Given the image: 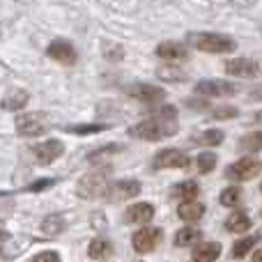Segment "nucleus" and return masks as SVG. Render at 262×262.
<instances>
[{
  "instance_id": "f257e3e1",
  "label": "nucleus",
  "mask_w": 262,
  "mask_h": 262,
  "mask_svg": "<svg viewBox=\"0 0 262 262\" xmlns=\"http://www.w3.org/2000/svg\"><path fill=\"white\" fill-rule=\"evenodd\" d=\"M129 134L136 136V138H145V140L168 138V136L177 134V111L172 106H161L147 120L134 124L129 129Z\"/></svg>"
},
{
  "instance_id": "f03ea898",
  "label": "nucleus",
  "mask_w": 262,
  "mask_h": 262,
  "mask_svg": "<svg viewBox=\"0 0 262 262\" xmlns=\"http://www.w3.org/2000/svg\"><path fill=\"white\" fill-rule=\"evenodd\" d=\"M189 44H193L198 51L205 53H230L235 51V39L226 35H219V32H193L189 35Z\"/></svg>"
},
{
  "instance_id": "7ed1b4c3",
  "label": "nucleus",
  "mask_w": 262,
  "mask_h": 262,
  "mask_svg": "<svg viewBox=\"0 0 262 262\" xmlns=\"http://www.w3.org/2000/svg\"><path fill=\"white\" fill-rule=\"evenodd\" d=\"M108 170H95L90 175H85L81 182H78L76 191L81 198H97V195L106 193V184H108Z\"/></svg>"
},
{
  "instance_id": "20e7f679",
  "label": "nucleus",
  "mask_w": 262,
  "mask_h": 262,
  "mask_svg": "<svg viewBox=\"0 0 262 262\" xmlns=\"http://www.w3.org/2000/svg\"><path fill=\"white\" fill-rule=\"evenodd\" d=\"M260 170H262L260 159L246 157V159H239V161L232 163L226 170V177L228 180H235V182H246V180H253L255 175H260Z\"/></svg>"
},
{
  "instance_id": "39448f33",
  "label": "nucleus",
  "mask_w": 262,
  "mask_h": 262,
  "mask_svg": "<svg viewBox=\"0 0 262 262\" xmlns=\"http://www.w3.org/2000/svg\"><path fill=\"white\" fill-rule=\"evenodd\" d=\"M16 131L21 136H41L49 129V115L46 113H26L16 118Z\"/></svg>"
},
{
  "instance_id": "423d86ee",
  "label": "nucleus",
  "mask_w": 262,
  "mask_h": 262,
  "mask_svg": "<svg viewBox=\"0 0 262 262\" xmlns=\"http://www.w3.org/2000/svg\"><path fill=\"white\" fill-rule=\"evenodd\" d=\"M131 244H134V249L138 251V253H152V251L161 244V230H159V228H140L134 235Z\"/></svg>"
},
{
  "instance_id": "0eeeda50",
  "label": "nucleus",
  "mask_w": 262,
  "mask_h": 262,
  "mask_svg": "<svg viewBox=\"0 0 262 262\" xmlns=\"http://www.w3.org/2000/svg\"><path fill=\"white\" fill-rule=\"evenodd\" d=\"M127 92L134 99L143 101V104H159V101L166 99V90L157 85H149V83H136V85H129Z\"/></svg>"
},
{
  "instance_id": "6e6552de",
  "label": "nucleus",
  "mask_w": 262,
  "mask_h": 262,
  "mask_svg": "<svg viewBox=\"0 0 262 262\" xmlns=\"http://www.w3.org/2000/svg\"><path fill=\"white\" fill-rule=\"evenodd\" d=\"M191 159L182 149H161L154 157V168H189Z\"/></svg>"
},
{
  "instance_id": "1a4fd4ad",
  "label": "nucleus",
  "mask_w": 262,
  "mask_h": 262,
  "mask_svg": "<svg viewBox=\"0 0 262 262\" xmlns=\"http://www.w3.org/2000/svg\"><path fill=\"white\" fill-rule=\"evenodd\" d=\"M226 72L232 74V76H239V78H255L262 72L260 62L249 58H235V60H228L226 62Z\"/></svg>"
},
{
  "instance_id": "9d476101",
  "label": "nucleus",
  "mask_w": 262,
  "mask_h": 262,
  "mask_svg": "<svg viewBox=\"0 0 262 262\" xmlns=\"http://www.w3.org/2000/svg\"><path fill=\"white\" fill-rule=\"evenodd\" d=\"M195 92L205 95V97H230L237 92V88L232 85L230 81H219V78H214V81H200L198 85H195Z\"/></svg>"
},
{
  "instance_id": "9b49d317",
  "label": "nucleus",
  "mask_w": 262,
  "mask_h": 262,
  "mask_svg": "<svg viewBox=\"0 0 262 262\" xmlns=\"http://www.w3.org/2000/svg\"><path fill=\"white\" fill-rule=\"evenodd\" d=\"M46 53H49V58H53L55 62H60V64H74L76 62V49L64 39H55L53 44H49Z\"/></svg>"
},
{
  "instance_id": "f8f14e48",
  "label": "nucleus",
  "mask_w": 262,
  "mask_h": 262,
  "mask_svg": "<svg viewBox=\"0 0 262 262\" xmlns=\"http://www.w3.org/2000/svg\"><path fill=\"white\" fill-rule=\"evenodd\" d=\"M32 152H35L39 163H51L64 152V145L53 138V140H46V143H37L35 147H32Z\"/></svg>"
},
{
  "instance_id": "ddd939ff",
  "label": "nucleus",
  "mask_w": 262,
  "mask_h": 262,
  "mask_svg": "<svg viewBox=\"0 0 262 262\" xmlns=\"http://www.w3.org/2000/svg\"><path fill=\"white\" fill-rule=\"evenodd\" d=\"M140 193V184L136 180H122L115 182L113 186L108 189V200H127V198H136Z\"/></svg>"
},
{
  "instance_id": "4468645a",
  "label": "nucleus",
  "mask_w": 262,
  "mask_h": 262,
  "mask_svg": "<svg viewBox=\"0 0 262 262\" xmlns=\"http://www.w3.org/2000/svg\"><path fill=\"white\" fill-rule=\"evenodd\" d=\"M221 255V244L219 242H205V244H198L191 255L193 262H214Z\"/></svg>"
},
{
  "instance_id": "2eb2a0df",
  "label": "nucleus",
  "mask_w": 262,
  "mask_h": 262,
  "mask_svg": "<svg viewBox=\"0 0 262 262\" xmlns=\"http://www.w3.org/2000/svg\"><path fill=\"white\" fill-rule=\"evenodd\" d=\"M157 55L163 60H170V62H177V60H186V49L177 41H163V44L157 46Z\"/></svg>"
},
{
  "instance_id": "dca6fc26",
  "label": "nucleus",
  "mask_w": 262,
  "mask_h": 262,
  "mask_svg": "<svg viewBox=\"0 0 262 262\" xmlns=\"http://www.w3.org/2000/svg\"><path fill=\"white\" fill-rule=\"evenodd\" d=\"M154 216V207L149 203H138V205H131V207L127 209V221L129 223H147L152 221Z\"/></svg>"
},
{
  "instance_id": "f3484780",
  "label": "nucleus",
  "mask_w": 262,
  "mask_h": 262,
  "mask_svg": "<svg viewBox=\"0 0 262 262\" xmlns=\"http://www.w3.org/2000/svg\"><path fill=\"white\" fill-rule=\"evenodd\" d=\"M177 214H180V219H184V221H198V219H203L205 214V205L198 203V200H184V203L177 207Z\"/></svg>"
},
{
  "instance_id": "a211bd4d",
  "label": "nucleus",
  "mask_w": 262,
  "mask_h": 262,
  "mask_svg": "<svg viewBox=\"0 0 262 262\" xmlns=\"http://www.w3.org/2000/svg\"><path fill=\"white\" fill-rule=\"evenodd\" d=\"M88 253H90L92 260H104V258H108V255L113 253V246H111L108 239H101V237H99V239H92L90 242Z\"/></svg>"
},
{
  "instance_id": "6ab92c4d",
  "label": "nucleus",
  "mask_w": 262,
  "mask_h": 262,
  "mask_svg": "<svg viewBox=\"0 0 262 262\" xmlns=\"http://www.w3.org/2000/svg\"><path fill=\"white\" fill-rule=\"evenodd\" d=\"M28 92L26 90H12L7 97L3 99V108H7V111H18V108H23V106L28 104Z\"/></svg>"
},
{
  "instance_id": "aec40b11",
  "label": "nucleus",
  "mask_w": 262,
  "mask_h": 262,
  "mask_svg": "<svg viewBox=\"0 0 262 262\" xmlns=\"http://www.w3.org/2000/svg\"><path fill=\"white\" fill-rule=\"evenodd\" d=\"M226 228L232 230V232H246V230H251V219L246 216L244 212H235V214L228 216Z\"/></svg>"
},
{
  "instance_id": "412c9836",
  "label": "nucleus",
  "mask_w": 262,
  "mask_h": 262,
  "mask_svg": "<svg viewBox=\"0 0 262 262\" xmlns=\"http://www.w3.org/2000/svg\"><path fill=\"white\" fill-rule=\"evenodd\" d=\"M198 184H195V182H182V184H177L175 189L170 191V195L172 198H180V200H193L195 195H198Z\"/></svg>"
},
{
  "instance_id": "4be33fe9",
  "label": "nucleus",
  "mask_w": 262,
  "mask_h": 262,
  "mask_svg": "<svg viewBox=\"0 0 262 262\" xmlns=\"http://www.w3.org/2000/svg\"><path fill=\"white\" fill-rule=\"evenodd\" d=\"M258 242H260V235L244 237V239H239L235 246H232V258H235V260L246 258V253H251V249H253V246L258 244Z\"/></svg>"
},
{
  "instance_id": "5701e85b",
  "label": "nucleus",
  "mask_w": 262,
  "mask_h": 262,
  "mask_svg": "<svg viewBox=\"0 0 262 262\" xmlns=\"http://www.w3.org/2000/svg\"><path fill=\"white\" fill-rule=\"evenodd\" d=\"M239 149L244 152H260L262 149V131H253V134L244 136L239 140Z\"/></svg>"
},
{
  "instance_id": "b1692460",
  "label": "nucleus",
  "mask_w": 262,
  "mask_h": 262,
  "mask_svg": "<svg viewBox=\"0 0 262 262\" xmlns=\"http://www.w3.org/2000/svg\"><path fill=\"white\" fill-rule=\"evenodd\" d=\"M198 237H200V230H198V228L186 226V228H182V230H177V235H175V246H189V244H193Z\"/></svg>"
},
{
  "instance_id": "393cba45",
  "label": "nucleus",
  "mask_w": 262,
  "mask_h": 262,
  "mask_svg": "<svg viewBox=\"0 0 262 262\" xmlns=\"http://www.w3.org/2000/svg\"><path fill=\"white\" fill-rule=\"evenodd\" d=\"M221 140H223V131L221 129H209V131H205V134H200L198 138H195V145L216 147V145H221Z\"/></svg>"
},
{
  "instance_id": "a878e982",
  "label": "nucleus",
  "mask_w": 262,
  "mask_h": 262,
  "mask_svg": "<svg viewBox=\"0 0 262 262\" xmlns=\"http://www.w3.org/2000/svg\"><path fill=\"white\" fill-rule=\"evenodd\" d=\"M41 230L46 232V235H60V232L64 230V221L62 216H49L41 221Z\"/></svg>"
},
{
  "instance_id": "bb28decb",
  "label": "nucleus",
  "mask_w": 262,
  "mask_h": 262,
  "mask_svg": "<svg viewBox=\"0 0 262 262\" xmlns=\"http://www.w3.org/2000/svg\"><path fill=\"white\" fill-rule=\"evenodd\" d=\"M216 154H212V152H203V154H198L195 157V166H198V170L200 172H209V170H214V166H216Z\"/></svg>"
},
{
  "instance_id": "cd10ccee",
  "label": "nucleus",
  "mask_w": 262,
  "mask_h": 262,
  "mask_svg": "<svg viewBox=\"0 0 262 262\" xmlns=\"http://www.w3.org/2000/svg\"><path fill=\"white\" fill-rule=\"evenodd\" d=\"M239 200H242L239 186H228V189L221 191V205H226V207H232V205H237Z\"/></svg>"
},
{
  "instance_id": "c85d7f7f",
  "label": "nucleus",
  "mask_w": 262,
  "mask_h": 262,
  "mask_svg": "<svg viewBox=\"0 0 262 262\" xmlns=\"http://www.w3.org/2000/svg\"><path fill=\"white\" fill-rule=\"evenodd\" d=\"M212 115L216 120H226V118H235L237 115V108H232V106H223V108H214Z\"/></svg>"
},
{
  "instance_id": "c756f323",
  "label": "nucleus",
  "mask_w": 262,
  "mask_h": 262,
  "mask_svg": "<svg viewBox=\"0 0 262 262\" xmlns=\"http://www.w3.org/2000/svg\"><path fill=\"white\" fill-rule=\"evenodd\" d=\"M30 262H62V260H60V255L55 251H44V253H37Z\"/></svg>"
},
{
  "instance_id": "7c9ffc66",
  "label": "nucleus",
  "mask_w": 262,
  "mask_h": 262,
  "mask_svg": "<svg viewBox=\"0 0 262 262\" xmlns=\"http://www.w3.org/2000/svg\"><path fill=\"white\" fill-rule=\"evenodd\" d=\"M106 124H95V127H69V131L74 134H97V131H104Z\"/></svg>"
},
{
  "instance_id": "2f4dec72",
  "label": "nucleus",
  "mask_w": 262,
  "mask_h": 262,
  "mask_svg": "<svg viewBox=\"0 0 262 262\" xmlns=\"http://www.w3.org/2000/svg\"><path fill=\"white\" fill-rule=\"evenodd\" d=\"M53 184H55V180H39V182L28 186V191H41V189H49V186H53Z\"/></svg>"
},
{
  "instance_id": "473e14b6",
  "label": "nucleus",
  "mask_w": 262,
  "mask_h": 262,
  "mask_svg": "<svg viewBox=\"0 0 262 262\" xmlns=\"http://www.w3.org/2000/svg\"><path fill=\"white\" fill-rule=\"evenodd\" d=\"M159 76L161 78H170V81H175V78H184V74H180V72H166V67L159 72Z\"/></svg>"
},
{
  "instance_id": "72a5a7b5",
  "label": "nucleus",
  "mask_w": 262,
  "mask_h": 262,
  "mask_svg": "<svg viewBox=\"0 0 262 262\" xmlns=\"http://www.w3.org/2000/svg\"><path fill=\"white\" fill-rule=\"evenodd\" d=\"M106 55H108V58H113V60H118V58H122V51H120L118 46H111L108 44V51H106Z\"/></svg>"
},
{
  "instance_id": "f704fd0d",
  "label": "nucleus",
  "mask_w": 262,
  "mask_h": 262,
  "mask_svg": "<svg viewBox=\"0 0 262 262\" xmlns=\"http://www.w3.org/2000/svg\"><path fill=\"white\" fill-rule=\"evenodd\" d=\"M249 99H253V101H262V85L253 88V90L249 92Z\"/></svg>"
},
{
  "instance_id": "c9c22d12",
  "label": "nucleus",
  "mask_w": 262,
  "mask_h": 262,
  "mask_svg": "<svg viewBox=\"0 0 262 262\" xmlns=\"http://www.w3.org/2000/svg\"><path fill=\"white\" fill-rule=\"evenodd\" d=\"M251 262H262V249L255 251V253H253V260H251Z\"/></svg>"
},
{
  "instance_id": "e433bc0d",
  "label": "nucleus",
  "mask_w": 262,
  "mask_h": 262,
  "mask_svg": "<svg viewBox=\"0 0 262 262\" xmlns=\"http://www.w3.org/2000/svg\"><path fill=\"white\" fill-rule=\"evenodd\" d=\"M5 237H7V232H5V228L0 226V244H3V242H5Z\"/></svg>"
}]
</instances>
